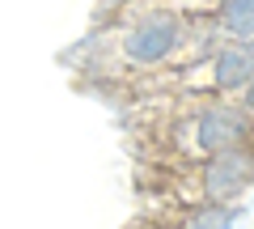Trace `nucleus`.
<instances>
[{
  "label": "nucleus",
  "mask_w": 254,
  "mask_h": 229,
  "mask_svg": "<svg viewBox=\"0 0 254 229\" xmlns=\"http://www.w3.org/2000/svg\"><path fill=\"white\" fill-rule=\"evenodd\" d=\"M203 47L190 30L187 4H123L102 9V21L64 55L81 89L123 93L127 85L199 60Z\"/></svg>",
  "instance_id": "1"
},
{
  "label": "nucleus",
  "mask_w": 254,
  "mask_h": 229,
  "mask_svg": "<svg viewBox=\"0 0 254 229\" xmlns=\"http://www.w3.org/2000/svg\"><path fill=\"white\" fill-rule=\"evenodd\" d=\"M144 191L148 204H174V208H203V204L242 208V200L254 191V145L229 149L174 174H157Z\"/></svg>",
  "instance_id": "2"
},
{
  "label": "nucleus",
  "mask_w": 254,
  "mask_h": 229,
  "mask_svg": "<svg viewBox=\"0 0 254 229\" xmlns=\"http://www.w3.org/2000/svg\"><path fill=\"white\" fill-rule=\"evenodd\" d=\"M203 34L212 47L254 43V0H225V4H203Z\"/></svg>",
  "instance_id": "3"
},
{
  "label": "nucleus",
  "mask_w": 254,
  "mask_h": 229,
  "mask_svg": "<svg viewBox=\"0 0 254 229\" xmlns=\"http://www.w3.org/2000/svg\"><path fill=\"white\" fill-rule=\"evenodd\" d=\"M237 106H242L246 115H250V119H254V81H250V85H246V89H242V98H237Z\"/></svg>",
  "instance_id": "4"
}]
</instances>
